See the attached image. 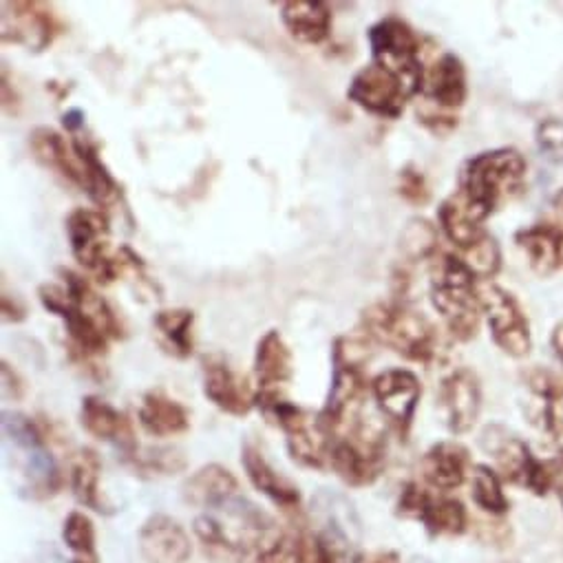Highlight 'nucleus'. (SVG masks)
Here are the masks:
<instances>
[{
	"label": "nucleus",
	"instance_id": "obj_2",
	"mask_svg": "<svg viewBox=\"0 0 563 563\" xmlns=\"http://www.w3.org/2000/svg\"><path fill=\"white\" fill-rule=\"evenodd\" d=\"M429 292L433 308L455 341L466 343L477 336L482 319L477 276L462 256L438 252L431 258Z\"/></svg>",
	"mask_w": 563,
	"mask_h": 563
},
{
	"label": "nucleus",
	"instance_id": "obj_50",
	"mask_svg": "<svg viewBox=\"0 0 563 563\" xmlns=\"http://www.w3.org/2000/svg\"><path fill=\"white\" fill-rule=\"evenodd\" d=\"M554 206H556V208H559V212L563 214V190L554 197Z\"/></svg>",
	"mask_w": 563,
	"mask_h": 563
},
{
	"label": "nucleus",
	"instance_id": "obj_49",
	"mask_svg": "<svg viewBox=\"0 0 563 563\" xmlns=\"http://www.w3.org/2000/svg\"><path fill=\"white\" fill-rule=\"evenodd\" d=\"M372 563H400V556L396 552H383Z\"/></svg>",
	"mask_w": 563,
	"mask_h": 563
},
{
	"label": "nucleus",
	"instance_id": "obj_4",
	"mask_svg": "<svg viewBox=\"0 0 563 563\" xmlns=\"http://www.w3.org/2000/svg\"><path fill=\"white\" fill-rule=\"evenodd\" d=\"M369 356L367 336H339L332 345V385L319 422L334 440L341 427L361 418L369 380L365 374Z\"/></svg>",
	"mask_w": 563,
	"mask_h": 563
},
{
	"label": "nucleus",
	"instance_id": "obj_38",
	"mask_svg": "<svg viewBox=\"0 0 563 563\" xmlns=\"http://www.w3.org/2000/svg\"><path fill=\"white\" fill-rule=\"evenodd\" d=\"M402 254L407 261H431L438 252V230L427 219H411L402 232Z\"/></svg>",
	"mask_w": 563,
	"mask_h": 563
},
{
	"label": "nucleus",
	"instance_id": "obj_8",
	"mask_svg": "<svg viewBox=\"0 0 563 563\" xmlns=\"http://www.w3.org/2000/svg\"><path fill=\"white\" fill-rule=\"evenodd\" d=\"M372 63H378L394 71L407 87L409 96L422 93L424 67H422V43L416 30L400 16H385L367 32Z\"/></svg>",
	"mask_w": 563,
	"mask_h": 563
},
{
	"label": "nucleus",
	"instance_id": "obj_33",
	"mask_svg": "<svg viewBox=\"0 0 563 563\" xmlns=\"http://www.w3.org/2000/svg\"><path fill=\"white\" fill-rule=\"evenodd\" d=\"M159 345L166 354L186 361L192 356L195 341H192V325H195V312L186 308H173V310H159L153 319Z\"/></svg>",
	"mask_w": 563,
	"mask_h": 563
},
{
	"label": "nucleus",
	"instance_id": "obj_20",
	"mask_svg": "<svg viewBox=\"0 0 563 563\" xmlns=\"http://www.w3.org/2000/svg\"><path fill=\"white\" fill-rule=\"evenodd\" d=\"M241 464L245 468V475L250 479V484L261 493L265 495L272 504H276L280 510H286L290 515L299 512L301 510V504H303V497H301V490L299 486L288 479L286 475H280L267 460L265 455L261 453L258 446L254 444H245L243 451H241Z\"/></svg>",
	"mask_w": 563,
	"mask_h": 563
},
{
	"label": "nucleus",
	"instance_id": "obj_21",
	"mask_svg": "<svg viewBox=\"0 0 563 563\" xmlns=\"http://www.w3.org/2000/svg\"><path fill=\"white\" fill-rule=\"evenodd\" d=\"M80 422L89 435H93L102 442L115 444L126 457L137 451L135 431H133L129 416L102 398H98V396L82 398Z\"/></svg>",
	"mask_w": 563,
	"mask_h": 563
},
{
	"label": "nucleus",
	"instance_id": "obj_25",
	"mask_svg": "<svg viewBox=\"0 0 563 563\" xmlns=\"http://www.w3.org/2000/svg\"><path fill=\"white\" fill-rule=\"evenodd\" d=\"M515 243L523 250L532 272L550 276L563 269V228L554 223H534L515 234Z\"/></svg>",
	"mask_w": 563,
	"mask_h": 563
},
{
	"label": "nucleus",
	"instance_id": "obj_10",
	"mask_svg": "<svg viewBox=\"0 0 563 563\" xmlns=\"http://www.w3.org/2000/svg\"><path fill=\"white\" fill-rule=\"evenodd\" d=\"M479 306L495 345L512 358L528 356L532 350V336L519 301L508 290L486 280L484 286H479Z\"/></svg>",
	"mask_w": 563,
	"mask_h": 563
},
{
	"label": "nucleus",
	"instance_id": "obj_1",
	"mask_svg": "<svg viewBox=\"0 0 563 563\" xmlns=\"http://www.w3.org/2000/svg\"><path fill=\"white\" fill-rule=\"evenodd\" d=\"M526 173L528 164L519 151H486L464 164L455 195L473 217L486 221L504 201L523 190Z\"/></svg>",
	"mask_w": 563,
	"mask_h": 563
},
{
	"label": "nucleus",
	"instance_id": "obj_37",
	"mask_svg": "<svg viewBox=\"0 0 563 563\" xmlns=\"http://www.w3.org/2000/svg\"><path fill=\"white\" fill-rule=\"evenodd\" d=\"M236 563H306V539L284 532L276 541L243 554Z\"/></svg>",
	"mask_w": 563,
	"mask_h": 563
},
{
	"label": "nucleus",
	"instance_id": "obj_46",
	"mask_svg": "<svg viewBox=\"0 0 563 563\" xmlns=\"http://www.w3.org/2000/svg\"><path fill=\"white\" fill-rule=\"evenodd\" d=\"M63 126L71 133V135H80V131L85 129V113L80 109H71L65 113L63 118Z\"/></svg>",
	"mask_w": 563,
	"mask_h": 563
},
{
	"label": "nucleus",
	"instance_id": "obj_42",
	"mask_svg": "<svg viewBox=\"0 0 563 563\" xmlns=\"http://www.w3.org/2000/svg\"><path fill=\"white\" fill-rule=\"evenodd\" d=\"M537 144L539 151L552 159V162H563V120H545L537 129Z\"/></svg>",
	"mask_w": 563,
	"mask_h": 563
},
{
	"label": "nucleus",
	"instance_id": "obj_11",
	"mask_svg": "<svg viewBox=\"0 0 563 563\" xmlns=\"http://www.w3.org/2000/svg\"><path fill=\"white\" fill-rule=\"evenodd\" d=\"M3 43L21 45L30 52H45L65 32L60 16L41 0H5L3 3Z\"/></svg>",
	"mask_w": 563,
	"mask_h": 563
},
{
	"label": "nucleus",
	"instance_id": "obj_48",
	"mask_svg": "<svg viewBox=\"0 0 563 563\" xmlns=\"http://www.w3.org/2000/svg\"><path fill=\"white\" fill-rule=\"evenodd\" d=\"M550 343H552V350H554V354H556V356H559V361L563 363V323H559V325L554 328Z\"/></svg>",
	"mask_w": 563,
	"mask_h": 563
},
{
	"label": "nucleus",
	"instance_id": "obj_35",
	"mask_svg": "<svg viewBox=\"0 0 563 563\" xmlns=\"http://www.w3.org/2000/svg\"><path fill=\"white\" fill-rule=\"evenodd\" d=\"M306 563H361L345 532L325 528L306 541Z\"/></svg>",
	"mask_w": 563,
	"mask_h": 563
},
{
	"label": "nucleus",
	"instance_id": "obj_51",
	"mask_svg": "<svg viewBox=\"0 0 563 563\" xmlns=\"http://www.w3.org/2000/svg\"><path fill=\"white\" fill-rule=\"evenodd\" d=\"M74 563H96V561H87V559H76Z\"/></svg>",
	"mask_w": 563,
	"mask_h": 563
},
{
	"label": "nucleus",
	"instance_id": "obj_6",
	"mask_svg": "<svg viewBox=\"0 0 563 563\" xmlns=\"http://www.w3.org/2000/svg\"><path fill=\"white\" fill-rule=\"evenodd\" d=\"M254 407L286 433L290 457L314 471H323L330 464V446L332 438L319 422V413H310L308 409L290 402L280 391L254 394Z\"/></svg>",
	"mask_w": 563,
	"mask_h": 563
},
{
	"label": "nucleus",
	"instance_id": "obj_44",
	"mask_svg": "<svg viewBox=\"0 0 563 563\" xmlns=\"http://www.w3.org/2000/svg\"><path fill=\"white\" fill-rule=\"evenodd\" d=\"M0 312H3L5 323H23L27 319L25 306L8 292H3V297H0Z\"/></svg>",
	"mask_w": 563,
	"mask_h": 563
},
{
	"label": "nucleus",
	"instance_id": "obj_43",
	"mask_svg": "<svg viewBox=\"0 0 563 563\" xmlns=\"http://www.w3.org/2000/svg\"><path fill=\"white\" fill-rule=\"evenodd\" d=\"M25 391H27V387H25V380L21 378V374L8 361H3V394H5V398L21 400L25 396Z\"/></svg>",
	"mask_w": 563,
	"mask_h": 563
},
{
	"label": "nucleus",
	"instance_id": "obj_47",
	"mask_svg": "<svg viewBox=\"0 0 563 563\" xmlns=\"http://www.w3.org/2000/svg\"><path fill=\"white\" fill-rule=\"evenodd\" d=\"M550 477H552V488L556 490L561 504H563V455L550 462Z\"/></svg>",
	"mask_w": 563,
	"mask_h": 563
},
{
	"label": "nucleus",
	"instance_id": "obj_22",
	"mask_svg": "<svg viewBox=\"0 0 563 563\" xmlns=\"http://www.w3.org/2000/svg\"><path fill=\"white\" fill-rule=\"evenodd\" d=\"M295 378V356L288 343L276 330H269L261 336L254 352V394L280 391L284 385H290Z\"/></svg>",
	"mask_w": 563,
	"mask_h": 563
},
{
	"label": "nucleus",
	"instance_id": "obj_23",
	"mask_svg": "<svg viewBox=\"0 0 563 563\" xmlns=\"http://www.w3.org/2000/svg\"><path fill=\"white\" fill-rule=\"evenodd\" d=\"M280 21L303 45H323L332 34V10L323 0H286L280 3Z\"/></svg>",
	"mask_w": 563,
	"mask_h": 563
},
{
	"label": "nucleus",
	"instance_id": "obj_29",
	"mask_svg": "<svg viewBox=\"0 0 563 563\" xmlns=\"http://www.w3.org/2000/svg\"><path fill=\"white\" fill-rule=\"evenodd\" d=\"M60 276L65 278V288L74 301V306L85 314L89 317L104 334L109 341H120L124 339V328H122V321L120 317L115 314V310L109 306V301L104 297H100L96 292V288L89 284V280L74 272V269H67L63 267L60 269Z\"/></svg>",
	"mask_w": 563,
	"mask_h": 563
},
{
	"label": "nucleus",
	"instance_id": "obj_28",
	"mask_svg": "<svg viewBox=\"0 0 563 563\" xmlns=\"http://www.w3.org/2000/svg\"><path fill=\"white\" fill-rule=\"evenodd\" d=\"M137 418L142 429L153 438H173L190 429L188 409L164 389H151L144 394Z\"/></svg>",
	"mask_w": 563,
	"mask_h": 563
},
{
	"label": "nucleus",
	"instance_id": "obj_45",
	"mask_svg": "<svg viewBox=\"0 0 563 563\" xmlns=\"http://www.w3.org/2000/svg\"><path fill=\"white\" fill-rule=\"evenodd\" d=\"M19 104H21L19 91H12V82H10L8 69H3V109L14 115L19 111Z\"/></svg>",
	"mask_w": 563,
	"mask_h": 563
},
{
	"label": "nucleus",
	"instance_id": "obj_41",
	"mask_svg": "<svg viewBox=\"0 0 563 563\" xmlns=\"http://www.w3.org/2000/svg\"><path fill=\"white\" fill-rule=\"evenodd\" d=\"M398 192L411 206H427L431 199V190L422 170L413 164H407L398 175Z\"/></svg>",
	"mask_w": 563,
	"mask_h": 563
},
{
	"label": "nucleus",
	"instance_id": "obj_40",
	"mask_svg": "<svg viewBox=\"0 0 563 563\" xmlns=\"http://www.w3.org/2000/svg\"><path fill=\"white\" fill-rule=\"evenodd\" d=\"M63 539L69 550L87 561H96V528L89 515L74 510L63 526Z\"/></svg>",
	"mask_w": 563,
	"mask_h": 563
},
{
	"label": "nucleus",
	"instance_id": "obj_39",
	"mask_svg": "<svg viewBox=\"0 0 563 563\" xmlns=\"http://www.w3.org/2000/svg\"><path fill=\"white\" fill-rule=\"evenodd\" d=\"M137 473L144 475H175L186 468V457L175 449H140L126 457Z\"/></svg>",
	"mask_w": 563,
	"mask_h": 563
},
{
	"label": "nucleus",
	"instance_id": "obj_31",
	"mask_svg": "<svg viewBox=\"0 0 563 563\" xmlns=\"http://www.w3.org/2000/svg\"><path fill=\"white\" fill-rule=\"evenodd\" d=\"M438 223L444 236L462 252V256L477 247L486 236H490L484 230V221L473 217L455 192L440 203Z\"/></svg>",
	"mask_w": 563,
	"mask_h": 563
},
{
	"label": "nucleus",
	"instance_id": "obj_26",
	"mask_svg": "<svg viewBox=\"0 0 563 563\" xmlns=\"http://www.w3.org/2000/svg\"><path fill=\"white\" fill-rule=\"evenodd\" d=\"M30 146L38 164L56 173L65 181L82 188V166L74 151V144L49 126H38L30 135Z\"/></svg>",
	"mask_w": 563,
	"mask_h": 563
},
{
	"label": "nucleus",
	"instance_id": "obj_36",
	"mask_svg": "<svg viewBox=\"0 0 563 563\" xmlns=\"http://www.w3.org/2000/svg\"><path fill=\"white\" fill-rule=\"evenodd\" d=\"M471 497H473V501L484 512H490L495 517L508 512V508H510L508 497L504 495V486H501L499 473L495 468H490V466H484V464H477L473 468V475H471Z\"/></svg>",
	"mask_w": 563,
	"mask_h": 563
},
{
	"label": "nucleus",
	"instance_id": "obj_19",
	"mask_svg": "<svg viewBox=\"0 0 563 563\" xmlns=\"http://www.w3.org/2000/svg\"><path fill=\"white\" fill-rule=\"evenodd\" d=\"M140 552L146 563H188L192 543L177 519L157 512L140 530Z\"/></svg>",
	"mask_w": 563,
	"mask_h": 563
},
{
	"label": "nucleus",
	"instance_id": "obj_5",
	"mask_svg": "<svg viewBox=\"0 0 563 563\" xmlns=\"http://www.w3.org/2000/svg\"><path fill=\"white\" fill-rule=\"evenodd\" d=\"M67 239L76 261L96 278L100 286H111L124 272H142V258L131 250L122 247L118 254L109 252L111 225L102 210L76 208L69 212Z\"/></svg>",
	"mask_w": 563,
	"mask_h": 563
},
{
	"label": "nucleus",
	"instance_id": "obj_9",
	"mask_svg": "<svg viewBox=\"0 0 563 563\" xmlns=\"http://www.w3.org/2000/svg\"><path fill=\"white\" fill-rule=\"evenodd\" d=\"M482 449L495 460L501 479L523 486L534 495H545L552 488L550 464L537 460L530 446L504 427H488L479 438Z\"/></svg>",
	"mask_w": 563,
	"mask_h": 563
},
{
	"label": "nucleus",
	"instance_id": "obj_24",
	"mask_svg": "<svg viewBox=\"0 0 563 563\" xmlns=\"http://www.w3.org/2000/svg\"><path fill=\"white\" fill-rule=\"evenodd\" d=\"M71 144L82 166V190L100 208L115 206L122 199V188L118 179L111 175V170L107 168V164L102 162L98 144L82 135H74Z\"/></svg>",
	"mask_w": 563,
	"mask_h": 563
},
{
	"label": "nucleus",
	"instance_id": "obj_34",
	"mask_svg": "<svg viewBox=\"0 0 563 563\" xmlns=\"http://www.w3.org/2000/svg\"><path fill=\"white\" fill-rule=\"evenodd\" d=\"M420 521L429 530V534H462L468 526V515L462 501L446 497H429Z\"/></svg>",
	"mask_w": 563,
	"mask_h": 563
},
{
	"label": "nucleus",
	"instance_id": "obj_14",
	"mask_svg": "<svg viewBox=\"0 0 563 563\" xmlns=\"http://www.w3.org/2000/svg\"><path fill=\"white\" fill-rule=\"evenodd\" d=\"M372 394L376 398L378 409L407 440L422 398V385L418 376L409 369H387L374 378Z\"/></svg>",
	"mask_w": 563,
	"mask_h": 563
},
{
	"label": "nucleus",
	"instance_id": "obj_18",
	"mask_svg": "<svg viewBox=\"0 0 563 563\" xmlns=\"http://www.w3.org/2000/svg\"><path fill=\"white\" fill-rule=\"evenodd\" d=\"M203 396L223 413L243 418L254 407V391L245 378L236 376L232 367L219 356L203 358Z\"/></svg>",
	"mask_w": 563,
	"mask_h": 563
},
{
	"label": "nucleus",
	"instance_id": "obj_7",
	"mask_svg": "<svg viewBox=\"0 0 563 563\" xmlns=\"http://www.w3.org/2000/svg\"><path fill=\"white\" fill-rule=\"evenodd\" d=\"M345 435H336L330 446V466L350 486L374 484L387 464V438L372 422L356 418Z\"/></svg>",
	"mask_w": 563,
	"mask_h": 563
},
{
	"label": "nucleus",
	"instance_id": "obj_17",
	"mask_svg": "<svg viewBox=\"0 0 563 563\" xmlns=\"http://www.w3.org/2000/svg\"><path fill=\"white\" fill-rule=\"evenodd\" d=\"M427 109L453 115L468 98L466 67L455 54H442L427 71L422 85Z\"/></svg>",
	"mask_w": 563,
	"mask_h": 563
},
{
	"label": "nucleus",
	"instance_id": "obj_3",
	"mask_svg": "<svg viewBox=\"0 0 563 563\" xmlns=\"http://www.w3.org/2000/svg\"><path fill=\"white\" fill-rule=\"evenodd\" d=\"M363 334L378 345L389 347L405 361L431 365L440 352V334L435 325L405 301L374 303L363 310Z\"/></svg>",
	"mask_w": 563,
	"mask_h": 563
},
{
	"label": "nucleus",
	"instance_id": "obj_32",
	"mask_svg": "<svg viewBox=\"0 0 563 563\" xmlns=\"http://www.w3.org/2000/svg\"><path fill=\"white\" fill-rule=\"evenodd\" d=\"M100 475H102V460H100L98 451L85 446L71 457L69 479H71V490H74L76 499L96 512L109 515L111 504H107L102 497Z\"/></svg>",
	"mask_w": 563,
	"mask_h": 563
},
{
	"label": "nucleus",
	"instance_id": "obj_15",
	"mask_svg": "<svg viewBox=\"0 0 563 563\" xmlns=\"http://www.w3.org/2000/svg\"><path fill=\"white\" fill-rule=\"evenodd\" d=\"M438 405L451 433H468L482 411V387L475 372H471L468 367L451 372L440 385Z\"/></svg>",
	"mask_w": 563,
	"mask_h": 563
},
{
	"label": "nucleus",
	"instance_id": "obj_16",
	"mask_svg": "<svg viewBox=\"0 0 563 563\" xmlns=\"http://www.w3.org/2000/svg\"><path fill=\"white\" fill-rule=\"evenodd\" d=\"M526 416L554 442H563V380L545 369L526 376Z\"/></svg>",
	"mask_w": 563,
	"mask_h": 563
},
{
	"label": "nucleus",
	"instance_id": "obj_13",
	"mask_svg": "<svg viewBox=\"0 0 563 563\" xmlns=\"http://www.w3.org/2000/svg\"><path fill=\"white\" fill-rule=\"evenodd\" d=\"M38 299L43 308L58 317L65 323L67 336L71 341V350L80 356V361H91V358H102L109 354V339L107 334L89 319L85 317L71 301L69 292L65 286L56 284H43L38 288Z\"/></svg>",
	"mask_w": 563,
	"mask_h": 563
},
{
	"label": "nucleus",
	"instance_id": "obj_30",
	"mask_svg": "<svg viewBox=\"0 0 563 563\" xmlns=\"http://www.w3.org/2000/svg\"><path fill=\"white\" fill-rule=\"evenodd\" d=\"M468 464L471 457L466 446L460 442H440L424 453L420 471L429 486L438 490H453L464 484Z\"/></svg>",
	"mask_w": 563,
	"mask_h": 563
},
{
	"label": "nucleus",
	"instance_id": "obj_12",
	"mask_svg": "<svg viewBox=\"0 0 563 563\" xmlns=\"http://www.w3.org/2000/svg\"><path fill=\"white\" fill-rule=\"evenodd\" d=\"M347 98L363 111L383 120H398L407 100H411L405 82L378 63H369L354 74Z\"/></svg>",
	"mask_w": 563,
	"mask_h": 563
},
{
	"label": "nucleus",
	"instance_id": "obj_27",
	"mask_svg": "<svg viewBox=\"0 0 563 563\" xmlns=\"http://www.w3.org/2000/svg\"><path fill=\"white\" fill-rule=\"evenodd\" d=\"M239 490V482L221 464H206L195 471L181 486V495L186 504L195 508H221L234 499Z\"/></svg>",
	"mask_w": 563,
	"mask_h": 563
}]
</instances>
